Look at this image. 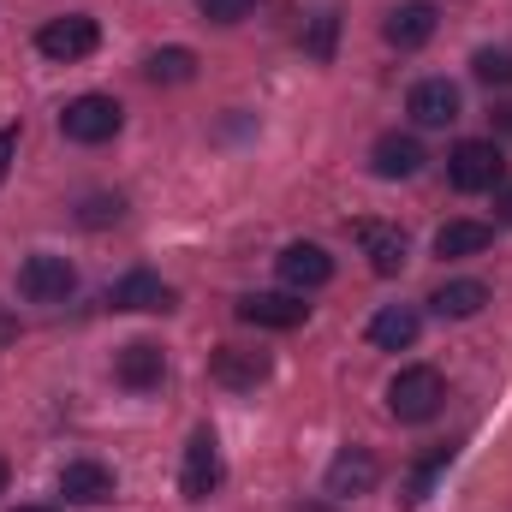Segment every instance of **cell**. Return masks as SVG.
<instances>
[{
    "label": "cell",
    "instance_id": "obj_1",
    "mask_svg": "<svg viewBox=\"0 0 512 512\" xmlns=\"http://www.w3.org/2000/svg\"><path fill=\"white\" fill-rule=\"evenodd\" d=\"M501 179H507V161H501V143L495 137L453 143V155H447V185L453 191L477 197V191H501Z\"/></svg>",
    "mask_w": 512,
    "mask_h": 512
},
{
    "label": "cell",
    "instance_id": "obj_13",
    "mask_svg": "<svg viewBox=\"0 0 512 512\" xmlns=\"http://www.w3.org/2000/svg\"><path fill=\"white\" fill-rule=\"evenodd\" d=\"M209 376L233 393H251V387L268 382V352H251V346H215L209 358Z\"/></svg>",
    "mask_w": 512,
    "mask_h": 512
},
{
    "label": "cell",
    "instance_id": "obj_16",
    "mask_svg": "<svg viewBox=\"0 0 512 512\" xmlns=\"http://www.w3.org/2000/svg\"><path fill=\"white\" fill-rule=\"evenodd\" d=\"M161 376H167V358H161V346H149V340H131L126 352L114 358V382L131 387V393L161 387Z\"/></svg>",
    "mask_w": 512,
    "mask_h": 512
},
{
    "label": "cell",
    "instance_id": "obj_17",
    "mask_svg": "<svg viewBox=\"0 0 512 512\" xmlns=\"http://www.w3.org/2000/svg\"><path fill=\"white\" fill-rule=\"evenodd\" d=\"M417 334H423V316L411 304H387V310L370 316V346L376 352H405V346H417Z\"/></svg>",
    "mask_w": 512,
    "mask_h": 512
},
{
    "label": "cell",
    "instance_id": "obj_14",
    "mask_svg": "<svg viewBox=\"0 0 512 512\" xmlns=\"http://www.w3.org/2000/svg\"><path fill=\"white\" fill-rule=\"evenodd\" d=\"M114 471L108 465H96V459H72L66 471H60V495L66 501H78V507H108L114 501Z\"/></svg>",
    "mask_w": 512,
    "mask_h": 512
},
{
    "label": "cell",
    "instance_id": "obj_23",
    "mask_svg": "<svg viewBox=\"0 0 512 512\" xmlns=\"http://www.w3.org/2000/svg\"><path fill=\"white\" fill-rule=\"evenodd\" d=\"M471 72H477V84H489V90H512V48H477Z\"/></svg>",
    "mask_w": 512,
    "mask_h": 512
},
{
    "label": "cell",
    "instance_id": "obj_5",
    "mask_svg": "<svg viewBox=\"0 0 512 512\" xmlns=\"http://www.w3.org/2000/svg\"><path fill=\"white\" fill-rule=\"evenodd\" d=\"M221 489V441L215 429H197L185 441V465H179V495L185 501H209Z\"/></svg>",
    "mask_w": 512,
    "mask_h": 512
},
{
    "label": "cell",
    "instance_id": "obj_11",
    "mask_svg": "<svg viewBox=\"0 0 512 512\" xmlns=\"http://www.w3.org/2000/svg\"><path fill=\"white\" fill-rule=\"evenodd\" d=\"M108 304H114V310H173V304H179V292H173L161 274L131 268V274H120V280L108 286Z\"/></svg>",
    "mask_w": 512,
    "mask_h": 512
},
{
    "label": "cell",
    "instance_id": "obj_12",
    "mask_svg": "<svg viewBox=\"0 0 512 512\" xmlns=\"http://www.w3.org/2000/svg\"><path fill=\"white\" fill-rule=\"evenodd\" d=\"M459 84H447V78H423V84H411V96H405V114L417 120V126H453L459 120Z\"/></svg>",
    "mask_w": 512,
    "mask_h": 512
},
{
    "label": "cell",
    "instance_id": "obj_6",
    "mask_svg": "<svg viewBox=\"0 0 512 512\" xmlns=\"http://www.w3.org/2000/svg\"><path fill=\"white\" fill-rule=\"evenodd\" d=\"M72 286H78V274H72V262L54 251H36L24 268H18V292L30 298V304H66L72 298Z\"/></svg>",
    "mask_w": 512,
    "mask_h": 512
},
{
    "label": "cell",
    "instance_id": "obj_4",
    "mask_svg": "<svg viewBox=\"0 0 512 512\" xmlns=\"http://www.w3.org/2000/svg\"><path fill=\"white\" fill-rule=\"evenodd\" d=\"M36 48H42L48 60H60V66L90 60V54L102 48V24L84 18V12H72V18H48V24L36 30Z\"/></svg>",
    "mask_w": 512,
    "mask_h": 512
},
{
    "label": "cell",
    "instance_id": "obj_2",
    "mask_svg": "<svg viewBox=\"0 0 512 512\" xmlns=\"http://www.w3.org/2000/svg\"><path fill=\"white\" fill-rule=\"evenodd\" d=\"M441 399H447V382H441V370H429V364H411V370H399V376L387 382V411H393L399 423H429V417L441 411Z\"/></svg>",
    "mask_w": 512,
    "mask_h": 512
},
{
    "label": "cell",
    "instance_id": "obj_21",
    "mask_svg": "<svg viewBox=\"0 0 512 512\" xmlns=\"http://www.w3.org/2000/svg\"><path fill=\"white\" fill-rule=\"evenodd\" d=\"M143 72H149V84H191L197 78V54L191 48H155L143 60Z\"/></svg>",
    "mask_w": 512,
    "mask_h": 512
},
{
    "label": "cell",
    "instance_id": "obj_7",
    "mask_svg": "<svg viewBox=\"0 0 512 512\" xmlns=\"http://www.w3.org/2000/svg\"><path fill=\"white\" fill-rule=\"evenodd\" d=\"M376 483H382V459H376L370 447H346V453H334V465H328V477H322L328 501H358V495H370Z\"/></svg>",
    "mask_w": 512,
    "mask_h": 512
},
{
    "label": "cell",
    "instance_id": "obj_10",
    "mask_svg": "<svg viewBox=\"0 0 512 512\" xmlns=\"http://www.w3.org/2000/svg\"><path fill=\"white\" fill-rule=\"evenodd\" d=\"M274 268H280V280H286L292 292H316V286L334 280V256L322 251V245H310V239L286 245V251L274 256Z\"/></svg>",
    "mask_w": 512,
    "mask_h": 512
},
{
    "label": "cell",
    "instance_id": "obj_32",
    "mask_svg": "<svg viewBox=\"0 0 512 512\" xmlns=\"http://www.w3.org/2000/svg\"><path fill=\"white\" fill-rule=\"evenodd\" d=\"M18 512H54V507H18Z\"/></svg>",
    "mask_w": 512,
    "mask_h": 512
},
{
    "label": "cell",
    "instance_id": "obj_22",
    "mask_svg": "<svg viewBox=\"0 0 512 512\" xmlns=\"http://www.w3.org/2000/svg\"><path fill=\"white\" fill-rule=\"evenodd\" d=\"M453 453H459V447H453V441H441V447H435V453H429V459H423V465L411 471V483H405V507H417V501H423V495L435 489V477H441V471L453 465Z\"/></svg>",
    "mask_w": 512,
    "mask_h": 512
},
{
    "label": "cell",
    "instance_id": "obj_29",
    "mask_svg": "<svg viewBox=\"0 0 512 512\" xmlns=\"http://www.w3.org/2000/svg\"><path fill=\"white\" fill-rule=\"evenodd\" d=\"M12 340H18V316L0 304V346H12Z\"/></svg>",
    "mask_w": 512,
    "mask_h": 512
},
{
    "label": "cell",
    "instance_id": "obj_26",
    "mask_svg": "<svg viewBox=\"0 0 512 512\" xmlns=\"http://www.w3.org/2000/svg\"><path fill=\"white\" fill-rule=\"evenodd\" d=\"M126 215V203L120 197H90L84 203V227H102V221H120Z\"/></svg>",
    "mask_w": 512,
    "mask_h": 512
},
{
    "label": "cell",
    "instance_id": "obj_8",
    "mask_svg": "<svg viewBox=\"0 0 512 512\" xmlns=\"http://www.w3.org/2000/svg\"><path fill=\"white\" fill-rule=\"evenodd\" d=\"M435 30H441V12H435V0H399V6L387 12V24H382L387 48H399V54H417V48H423Z\"/></svg>",
    "mask_w": 512,
    "mask_h": 512
},
{
    "label": "cell",
    "instance_id": "obj_15",
    "mask_svg": "<svg viewBox=\"0 0 512 512\" xmlns=\"http://www.w3.org/2000/svg\"><path fill=\"white\" fill-rule=\"evenodd\" d=\"M423 161H429V155H423V143H417L411 131H387V137H376V149H370L376 179H411Z\"/></svg>",
    "mask_w": 512,
    "mask_h": 512
},
{
    "label": "cell",
    "instance_id": "obj_9",
    "mask_svg": "<svg viewBox=\"0 0 512 512\" xmlns=\"http://www.w3.org/2000/svg\"><path fill=\"white\" fill-rule=\"evenodd\" d=\"M304 316H310V304H304L298 292H245V298H239V322H251V328L286 334V328H298Z\"/></svg>",
    "mask_w": 512,
    "mask_h": 512
},
{
    "label": "cell",
    "instance_id": "obj_31",
    "mask_svg": "<svg viewBox=\"0 0 512 512\" xmlns=\"http://www.w3.org/2000/svg\"><path fill=\"white\" fill-rule=\"evenodd\" d=\"M6 477H12V471H6V459H0V495H6Z\"/></svg>",
    "mask_w": 512,
    "mask_h": 512
},
{
    "label": "cell",
    "instance_id": "obj_27",
    "mask_svg": "<svg viewBox=\"0 0 512 512\" xmlns=\"http://www.w3.org/2000/svg\"><path fill=\"white\" fill-rule=\"evenodd\" d=\"M12 155H18V126L0 131V185H6V173H12Z\"/></svg>",
    "mask_w": 512,
    "mask_h": 512
},
{
    "label": "cell",
    "instance_id": "obj_28",
    "mask_svg": "<svg viewBox=\"0 0 512 512\" xmlns=\"http://www.w3.org/2000/svg\"><path fill=\"white\" fill-rule=\"evenodd\" d=\"M495 221H501V227H512V185H501V191H495Z\"/></svg>",
    "mask_w": 512,
    "mask_h": 512
},
{
    "label": "cell",
    "instance_id": "obj_24",
    "mask_svg": "<svg viewBox=\"0 0 512 512\" xmlns=\"http://www.w3.org/2000/svg\"><path fill=\"white\" fill-rule=\"evenodd\" d=\"M334 42H340V12H316L310 18V36H304V54L328 66L334 60Z\"/></svg>",
    "mask_w": 512,
    "mask_h": 512
},
{
    "label": "cell",
    "instance_id": "obj_20",
    "mask_svg": "<svg viewBox=\"0 0 512 512\" xmlns=\"http://www.w3.org/2000/svg\"><path fill=\"white\" fill-rule=\"evenodd\" d=\"M489 245H495V227L489 221H447L435 233V256H447V262L453 256H483Z\"/></svg>",
    "mask_w": 512,
    "mask_h": 512
},
{
    "label": "cell",
    "instance_id": "obj_18",
    "mask_svg": "<svg viewBox=\"0 0 512 512\" xmlns=\"http://www.w3.org/2000/svg\"><path fill=\"white\" fill-rule=\"evenodd\" d=\"M352 239L364 245V256H370V268H376V274H399V268H405V233H399V227L358 221V227H352Z\"/></svg>",
    "mask_w": 512,
    "mask_h": 512
},
{
    "label": "cell",
    "instance_id": "obj_19",
    "mask_svg": "<svg viewBox=\"0 0 512 512\" xmlns=\"http://www.w3.org/2000/svg\"><path fill=\"white\" fill-rule=\"evenodd\" d=\"M483 304H489V286H483V280H447V286L429 292V310H435L441 322H465V316H477Z\"/></svg>",
    "mask_w": 512,
    "mask_h": 512
},
{
    "label": "cell",
    "instance_id": "obj_25",
    "mask_svg": "<svg viewBox=\"0 0 512 512\" xmlns=\"http://www.w3.org/2000/svg\"><path fill=\"white\" fill-rule=\"evenodd\" d=\"M256 0H197V12L209 18V24H239V18H251Z\"/></svg>",
    "mask_w": 512,
    "mask_h": 512
},
{
    "label": "cell",
    "instance_id": "obj_30",
    "mask_svg": "<svg viewBox=\"0 0 512 512\" xmlns=\"http://www.w3.org/2000/svg\"><path fill=\"white\" fill-rule=\"evenodd\" d=\"M495 126H501V131L512 137V108H495Z\"/></svg>",
    "mask_w": 512,
    "mask_h": 512
},
{
    "label": "cell",
    "instance_id": "obj_3",
    "mask_svg": "<svg viewBox=\"0 0 512 512\" xmlns=\"http://www.w3.org/2000/svg\"><path fill=\"white\" fill-rule=\"evenodd\" d=\"M126 126V114H120V102L114 96H72L66 108H60V131H66V143H108V137H120Z\"/></svg>",
    "mask_w": 512,
    "mask_h": 512
}]
</instances>
